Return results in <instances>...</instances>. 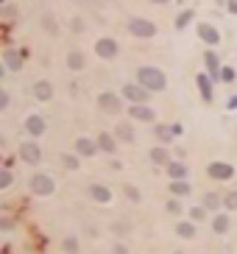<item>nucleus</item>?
Here are the masks:
<instances>
[{
	"label": "nucleus",
	"instance_id": "nucleus-1",
	"mask_svg": "<svg viewBox=\"0 0 237 254\" xmlns=\"http://www.w3.org/2000/svg\"><path fill=\"white\" fill-rule=\"evenodd\" d=\"M137 81H140L145 89H151V92H162V89L168 87V76H165L159 67H140V70H137Z\"/></svg>",
	"mask_w": 237,
	"mask_h": 254
},
{
	"label": "nucleus",
	"instance_id": "nucleus-2",
	"mask_svg": "<svg viewBox=\"0 0 237 254\" xmlns=\"http://www.w3.org/2000/svg\"><path fill=\"white\" fill-rule=\"evenodd\" d=\"M28 190L34 196H39V198H48V196L56 193V182H53V176H48V173H34L28 179Z\"/></svg>",
	"mask_w": 237,
	"mask_h": 254
},
{
	"label": "nucleus",
	"instance_id": "nucleus-3",
	"mask_svg": "<svg viewBox=\"0 0 237 254\" xmlns=\"http://www.w3.org/2000/svg\"><path fill=\"white\" fill-rule=\"evenodd\" d=\"M98 109L106 114H120L123 109H128L126 106V98L118 95V92H101L98 95Z\"/></svg>",
	"mask_w": 237,
	"mask_h": 254
},
{
	"label": "nucleus",
	"instance_id": "nucleus-4",
	"mask_svg": "<svg viewBox=\"0 0 237 254\" xmlns=\"http://www.w3.org/2000/svg\"><path fill=\"white\" fill-rule=\"evenodd\" d=\"M120 95L126 98L128 104H148V98H151V89H145L140 81H128V84H123Z\"/></svg>",
	"mask_w": 237,
	"mask_h": 254
},
{
	"label": "nucleus",
	"instance_id": "nucleus-5",
	"mask_svg": "<svg viewBox=\"0 0 237 254\" xmlns=\"http://www.w3.org/2000/svg\"><path fill=\"white\" fill-rule=\"evenodd\" d=\"M128 34L137 36V39H153L156 36V26L145 17H131L128 20Z\"/></svg>",
	"mask_w": 237,
	"mask_h": 254
},
{
	"label": "nucleus",
	"instance_id": "nucleus-6",
	"mask_svg": "<svg viewBox=\"0 0 237 254\" xmlns=\"http://www.w3.org/2000/svg\"><path fill=\"white\" fill-rule=\"evenodd\" d=\"M26 59H28L26 48H20V51L6 48V51H3V67H6L9 73H20V70H23V64H26Z\"/></svg>",
	"mask_w": 237,
	"mask_h": 254
},
{
	"label": "nucleus",
	"instance_id": "nucleus-7",
	"mask_svg": "<svg viewBox=\"0 0 237 254\" xmlns=\"http://www.w3.org/2000/svg\"><path fill=\"white\" fill-rule=\"evenodd\" d=\"M17 154H20V159H23L26 165H39V162H42V148H39V142H36L34 137L26 140V142H20Z\"/></svg>",
	"mask_w": 237,
	"mask_h": 254
},
{
	"label": "nucleus",
	"instance_id": "nucleus-8",
	"mask_svg": "<svg viewBox=\"0 0 237 254\" xmlns=\"http://www.w3.org/2000/svg\"><path fill=\"white\" fill-rule=\"evenodd\" d=\"M207 176H209L212 182H229V179H235V165L215 159V162L207 165Z\"/></svg>",
	"mask_w": 237,
	"mask_h": 254
},
{
	"label": "nucleus",
	"instance_id": "nucleus-9",
	"mask_svg": "<svg viewBox=\"0 0 237 254\" xmlns=\"http://www.w3.org/2000/svg\"><path fill=\"white\" fill-rule=\"evenodd\" d=\"M118 53H120V45L112 39V36H101L98 42H95V56L103 61H112V59H118Z\"/></svg>",
	"mask_w": 237,
	"mask_h": 254
},
{
	"label": "nucleus",
	"instance_id": "nucleus-10",
	"mask_svg": "<svg viewBox=\"0 0 237 254\" xmlns=\"http://www.w3.org/2000/svg\"><path fill=\"white\" fill-rule=\"evenodd\" d=\"M73 151H76L81 159H92L95 154H101V148H98V140H95V137H78V140L73 142Z\"/></svg>",
	"mask_w": 237,
	"mask_h": 254
},
{
	"label": "nucleus",
	"instance_id": "nucleus-11",
	"mask_svg": "<svg viewBox=\"0 0 237 254\" xmlns=\"http://www.w3.org/2000/svg\"><path fill=\"white\" fill-rule=\"evenodd\" d=\"M128 117L137 123H156V112L148 104H128Z\"/></svg>",
	"mask_w": 237,
	"mask_h": 254
},
{
	"label": "nucleus",
	"instance_id": "nucleus-12",
	"mask_svg": "<svg viewBox=\"0 0 237 254\" xmlns=\"http://www.w3.org/2000/svg\"><path fill=\"white\" fill-rule=\"evenodd\" d=\"M23 126H26V132L31 134L34 140H36V137H42V134L48 132V120H45L42 114H28Z\"/></svg>",
	"mask_w": 237,
	"mask_h": 254
},
{
	"label": "nucleus",
	"instance_id": "nucleus-13",
	"mask_svg": "<svg viewBox=\"0 0 237 254\" xmlns=\"http://www.w3.org/2000/svg\"><path fill=\"white\" fill-rule=\"evenodd\" d=\"M198 36H201V42L209 45V48L220 45V31L212 26V23H198Z\"/></svg>",
	"mask_w": 237,
	"mask_h": 254
},
{
	"label": "nucleus",
	"instance_id": "nucleus-14",
	"mask_svg": "<svg viewBox=\"0 0 237 254\" xmlns=\"http://www.w3.org/2000/svg\"><path fill=\"white\" fill-rule=\"evenodd\" d=\"M87 193H89V198H92L95 204H112V187H106V184H101V182L89 184Z\"/></svg>",
	"mask_w": 237,
	"mask_h": 254
},
{
	"label": "nucleus",
	"instance_id": "nucleus-15",
	"mask_svg": "<svg viewBox=\"0 0 237 254\" xmlns=\"http://www.w3.org/2000/svg\"><path fill=\"white\" fill-rule=\"evenodd\" d=\"M95 140H98V148H101V154H109V157H115V154H118V142H120V140L115 137V134L101 132Z\"/></svg>",
	"mask_w": 237,
	"mask_h": 254
},
{
	"label": "nucleus",
	"instance_id": "nucleus-16",
	"mask_svg": "<svg viewBox=\"0 0 237 254\" xmlns=\"http://www.w3.org/2000/svg\"><path fill=\"white\" fill-rule=\"evenodd\" d=\"M148 159H151L153 165H159V168H168L170 162H173V159H170V151L165 148L162 142H159V145H153V148L148 151Z\"/></svg>",
	"mask_w": 237,
	"mask_h": 254
},
{
	"label": "nucleus",
	"instance_id": "nucleus-17",
	"mask_svg": "<svg viewBox=\"0 0 237 254\" xmlns=\"http://www.w3.org/2000/svg\"><path fill=\"white\" fill-rule=\"evenodd\" d=\"M34 98L39 101V104H48V101H53V84L48 79H39L34 84Z\"/></svg>",
	"mask_w": 237,
	"mask_h": 254
},
{
	"label": "nucleus",
	"instance_id": "nucleus-18",
	"mask_svg": "<svg viewBox=\"0 0 237 254\" xmlns=\"http://www.w3.org/2000/svg\"><path fill=\"white\" fill-rule=\"evenodd\" d=\"M212 76H207V73H198V79H195V84H198V92H201V98H204V104H212Z\"/></svg>",
	"mask_w": 237,
	"mask_h": 254
},
{
	"label": "nucleus",
	"instance_id": "nucleus-19",
	"mask_svg": "<svg viewBox=\"0 0 237 254\" xmlns=\"http://www.w3.org/2000/svg\"><path fill=\"white\" fill-rule=\"evenodd\" d=\"M201 204H204L209 212H220V210H223V193H215V190H209V193L201 196Z\"/></svg>",
	"mask_w": 237,
	"mask_h": 254
},
{
	"label": "nucleus",
	"instance_id": "nucleus-20",
	"mask_svg": "<svg viewBox=\"0 0 237 254\" xmlns=\"http://www.w3.org/2000/svg\"><path fill=\"white\" fill-rule=\"evenodd\" d=\"M195 232H198V224L190 221V218H184V221H178V224H176V235L181 237V240H193Z\"/></svg>",
	"mask_w": 237,
	"mask_h": 254
},
{
	"label": "nucleus",
	"instance_id": "nucleus-21",
	"mask_svg": "<svg viewBox=\"0 0 237 254\" xmlns=\"http://www.w3.org/2000/svg\"><path fill=\"white\" fill-rule=\"evenodd\" d=\"M204 64H207V70H209L212 79L218 81V73H220V67H223V64H220V56H218L215 51H212V48H209L207 53H204Z\"/></svg>",
	"mask_w": 237,
	"mask_h": 254
},
{
	"label": "nucleus",
	"instance_id": "nucleus-22",
	"mask_svg": "<svg viewBox=\"0 0 237 254\" xmlns=\"http://www.w3.org/2000/svg\"><path fill=\"white\" fill-rule=\"evenodd\" d=\"M115 137H118L120 142H134L137 140V134H134V126H131V123H118V126H115Z\"/></svg>",
	"mask_w": 237,
	"mask_h": 254
},
{
	"label": "nucleus",
	"instance_id": "nucleus-23",
	"mask_svg": "<svg viewBox=\"0 0 237 254\" xmlns=\"http://www.w3.org/2000/svg\"><path fill=\"white\" fill-rule=\"evenodd\" d=\"M153 137H156L162 145H168V142H173L176 134H173V129H170V123H156V126H153Z\"/></svg>",
	"mask_w": 237,
	"mask_h": 254
},
{
	"label": "nucleus",
	"instance_id": "nucleus-24",
	"mask_svg": "<svg viewBox=\"0 0 237 254\" xmlns=\"http://www.w3.org/2000/svg\"><path fill=\"white\" fill-rule=\"evenodd\" d=\"M229 226H232V221H229L226 212H223V210L215 212V218H212V232H215V235H226Z\"/></svg>",
	"mask_w": 237,
	"mask_h": 254
},
{
	"label": "nucleus",
	"instance_id": "nucleus-25",
	"mask_svg": "<svg viewBox=\"0 0 237 254\" xmlns=\"http://www.w3.org/2000/svg\"><path fill=\"white\" fill-rule=\"evenodd\" d=\"M67 67H70L73 73H81V70L87 67V56H84L81 51H70V53H67Z\"/></svg>",
	"mask_w": 237,
	"mask_h": 254
},
{
	"label": "nucleus",
	"instance_id": "nucleus-26",
	"mask_svg": "<svg viewBox=\"0 0 237 254\" xmlns=\"http://www.w3.org/2000/svg\"><path fill=\"white\" fill-rule=\"evenodd\" d=\"M190 193H193V187H190L187 179H173V182H170V196L184 198V196H190Z\"/></svg>",
	"mask_w": 237,
	"mask_h": 254
},
{
	"label": "nucleus",
	"instance_id": "nucleus-27",
	"mask_svg": "<svg viewBox=\"0 0 237 254\" xmlns=\"http://www.w3.org/2000/svg\"><path fill=\"white\" fill-rule=\"evenodd\" d=\"M165 173H168V176H170V182H173V179H187V173H190V170H187L184 162L173 159V162H170V165L165 168Z\"/></svg>",
	"mask_w": 237,
	"mask_h": 254
},
{
	"label": "nucleus",
	"instance_id": "nucleus-28",
	"mask_svg": "<svg viewBox=\"0 0 237 254\" xmlns=\"http://www.w3.org/2000/svg\"><path fill=\"white\" fill-rule=\"evenodd\" d=\"M207 215H209V210H207L204 204H198V207H190V210H187V218L195 221V224H204V221H207Z\"/></svg>",
	"mask_w": 237,
	"mask_h": 254
},
{
	"label": "nucleus",
	"instance_id": "nucleus-29",
	"mask_svg": "<svg viewBox=\"0 0 237 254\" xmlns=\"http://www.w3.org/2000/svg\"><path fill=\"white\" fill-rule=\"evenodd\" d=\"M128 232H131V224H128L126 218H120V221H112V235H115V237H126Z\"/></svg>",
	"mask_w": 237,
	"mask_h": 254
},
{
	"label": "nucleus",
	"instance_id": "nucleus-30",
	"mask_svg": "<svg viewBox=\"0 0 237 254\" xmlns=\"http://www.w3.org/2000/svg\"><path fill=\"white\" fill-rule=\"evenodd\" d=\"M42 28L51 36H59V26H56V17H53L51 11H45V14H42Z\"/></svg>",
	"mask_w": 237,
	"mask_h": 254
},
{
	"label": "nucleus",
	"instance_id": "nucleus-31",
	"mask_svg": "<svg viewBox=\"0 0 237 254\" xmlns=\"http://www.w3.org/2000/svg\"><path fill=\"white\" fill-rule=\"evenodd\" d=\"M165 210L170 212V215H184V204H181V198H176V196H170L168 198V204H165Z\"/></svg>",
	"mask_w": 237,
	"mask_h": 254
},
{
	"label": "nucleus",
	"instance_id": "nucleus-32",
	"mask_svg": "<svg viewBox=\"0 0 237 254\" xmlns=\"http://www.w3.org/2000/svg\"><path fill=\"white\" fill-rule=\"evenodd\" d=\"M61 165L67 168V170H78L81 168V157H78L76 151L73 154H61Z\"/></svg>",
	"mask_w": 237,
	"mask_h": 254
},
{
	"label": "nucleus",
	"instance_id": "nucleus-33",
	"mask_svg": "<svg viewBox=\"0 0 237 254\" xmlns=\"http://www.w3.org/2000/svg\"><path fill=\"white\" fill-rule=\"evenodd\" d=\"M223 210L237 212V190H226V193H223Z\"/></svg>",
	"mask_w": 237,
	"mask_h": 254
},
{
	"label": "nucleus",
	"instance_id": "nucleus-34",
	"mask_svg": "<svg viewBox=\"0 0 237 254\" xmlns=\"http://www.w3.org/2000/svg\"><path fill=\"white\" fill-rule=\"evenodd\" d=\"M123 193H126L128 201H134V204L143 201V193H140V187H134V184H123Z\"/></svg>",
	"mask_w": 237,
	"mask_h": 254
},
{
	"label": "nucleus",
	"instance_id": "nucleus-35",
	"mask_svg": "<svg viewBox=\"0 0 237 254\" xmlns=\"http://www.w3.org/2000/svg\"><path fill=\"white\" fill-rule=\"evenodd\" d=\"M193 17H195V11H193V9H184V11L176 17V28H178V31H181V28H187L190 23H193Z\"/></svg>",
	"mask_w": 237,
	"mask_h": 254
},
{
	"label": "nucleus",
	"instance_id": "nucleus-36",
	"mask_svg": "<svg viewBox=\"0 0 237 254\" xmlns=\"http://www.w3.org/2000/svg\"><path fill=\"white\" fill-rule=\"evenodd\" d=\"M235 79H237L235 67H229V64H223V67H220V73H218V81H223V84H232Z\"/></svg>",
	"mask_w": 237,
	"mask_h": 254
},
{
	"label": "nucleus",
	"instance_id": "nucleus-37",
	"mask_svg": "<svg viewBox=\"0 0 237 254\" xmlns=\"http://www.w3.org/2000/svg\"><path fill=\"white\" fill-rule=\"evenodd\" d=\"M11 182H14V173H11V168L6 165L3 170H0V190H9Z\"/></svg>",
	"mask_w": 237,
	"mask_h": 254
},
{
	"label": "nucleus",
	"instance_id": "nucleus-38",
	"mask_svg": "<svg viewBox=\"0 0 237 254\" xmlns=\"http://www.w3.org/2000/svg\"><path fill=\"white\" fill-rule=\"evenodd\" d=\"M61 249H64V254H78L81 252V246H78V237H64V243H61Z\"/></svg>",
	"mask_w": 237,
	"mask_h": 254
},
{
	"label": "nucleus",
	"instance_id": "nucleus-39",
	"mask_svg": "<svg viewBox=\"0 0 237 254\" xmlns=\"http://www.w3.org/2000/svg\"><path fill=\"white\" fill-rule=\"evenodd\" d=\"M0 14H3L6 20H14V17H17V9H14L11 3H3V9H0Z\"/></svg>",
	"mask_w": 237,
	"mask_h": 254
},
{
	"label": "nucleus",
	"instance_id": "nucleus-40",
	"mask_svg": "<svg viewBox=\"0 0 237 254\" xmlns=\"http://www.w3.org/2000/svg\"><path fill=\"white\" fill-rule=\"evenodd\" d=\"M112 254H131V249L123 240H118V243H112Z\"/></svg>",
	"mask_w": 237,
	"mask_h": 254
},
{
	"label": "nucleus",
	"instance_id": "nucleus-41",
	"mask_svg": "<svg viewBox=\"0 0 237 254\" xmlns=\"http://www.w3.org/2000/svg\"><path fill=\"white\" fill-rule=\"evenodd\" d=\"M9 104H11L9 92H6V89H0V109H9Z\"/></svg>",
	"mask_w": 237,
	"mask_h": 254
},
{
	"label": "nucleus",
	"instance_id": "nucleus-42",
	"mask_svg": "<svg viewBox=\"0 0 237 254\" xmlns=\"http://www.w3.org/2000/svg\"><path fill=\"white\" fill-rule=\"evenodd\" d=\"M170 129H173V134H176V137H181V134H184V126H181V123H170Z\"/></svg>",
	"mask_w": 237,
	"mask_h": 254
},
{
	"label": "nucleus",
	"instance_id": "nucleus-43",
	"mask_svg": "<svg viewBox=\"0 0 237 254\" xmlns=\"http://www.w3.org/2000/svg\"><path fill=\"white\" fill-rule=\"evenodd\" d=\"M226 9H229V14H235V17H237V0H229Z\"/></svg>",
	"mask_w": 237,
	"mask_h": 254
},
{
	"label": "nucleus",
	"instance_id": "nucleus-44",
	"mask_svg": "<svg viewBox=\"0 0 237 254\" xmlns=\"http://www.w3.org/2000/svg\"><path fill=\"white\" fill-rule=\"evenodd\" d=\"M112 170H123V162H120V159H115V157H112Z\"/></svg>",
	"mask_w": 237,
	"mask_h": 254
},
{
	"label": "nucleus",
	"instance_id": "nucleus-45",
	"mask_svg": "<svg viewBox=\"0 0 237 254\" xmlns=\"http://www.w3.org/2000/svg\"><path fill=\"white\" fill-rule=\"evenodd\" d=\"M73 31H84V23H81V20H73Z\"/></svg>",
	"mask_w": 237,
	"mask_h": 254
},
{
	"label": "nucleus",
	"instance_id": "nucleus-46",
	"mask_svg": "<svg viewBox=\"0 0 237 254\" xmlns=\"http://www.w3.org/2000/svg\"><path fill=\"white\" fill-rule=\"evenodd\" d=\"M229 109H237V95H232V101H229Z\"/></svg>",
	"mask_w": 237,
	"mask_h": 254
},
{
	"label": "nucleus",
	"instance_id": "nucleus-47",
	"mask_svg": "<svg viewBox=\"0 0 237 254\" xmlns=\"http://www.w3.org/2000/svg\"><path fill=\"white\" fill-rule=\"evenodd\" d=\"M151 3H159V6H165V3H170V0H151Z\"/></svg>",
	"mask_w": 237,
	"mask_h": 254
},
{
	"label": "nucleus",
	"instance_id": "nucleus-48",
	"mask_svg": "<svg viewBox=\"0 0 237 254\" xmlns=\"http://www.w3.org/2000/svg\"><path fill=\"white\" fill-rule=\"evenodd\" d=\"M218 3H223V0H218Z\"/></svg>",
	"mask_w": 237,
	"mask_h": 254
}]
</instances>
